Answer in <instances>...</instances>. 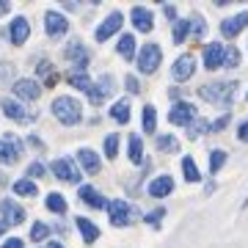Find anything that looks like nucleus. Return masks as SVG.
<instances>
[{"label":"nucleus","mask_w":248,"mask_h":248,"mask_svg":"<svg viewBox=\"0 0 248 248\" xmlns=\"http://www.w3.org/2000/svg\"><path fill=\"white\" fill-rule=\"evenodd\" d=\"M63 58H66L69 63H75V66H78L80 72L86 69V66H89V61H91V55H89V47L83 45L80 39H72L69 45L63 47Z\"/></svg>","instance_id":"nucleus-5"},{"label":"nucleus","mask_w":248,"mask_h":248,"mask_svg":"<svg viewBox=\"0 0 248 248\" xmlns=\"http://www.w3.org/2000/svg\"><path fill=\"white\" fill-rule=\"evenodd\" d=\"M0 108H3V113L9 116V119H14V122H33V119H36L33 113H28L19 102H14V99H9V97L0 99Z\"/></svg>","instance_id":"nucleus-15"},{"label":"nucleus","mask_w":248,"mask_h":248,"mask_svg":"<svg viewBox=\"0 0 248 248\" xmlns=\"http://www.w3.org/2000/svg\"><path fill=\"white\" fill-rule=\"evenodd\" d=\"M143 130L149 135L157 130V110H155V105H143Z\"/></svg>","instance_id":"nucleus-29"},{"label":"nucleus","mask_w":248,"mask_h":248,"mask_svg":"<svg viewBox=\"0 0 248 248\" xmlns=\"http://www.w3.org/2000/svg\"><path fill=\"white\" fill-rule=\"evenodd\" d=\"M223 55H226V47L221 42H213V45L204 47V66L207 69H221L223 66Z\"/></svg>","instance_id":"nucleus-14"},{"label":"nucleus","mask_w":248,"mask_h":248,"mask_svg":"<svg viewBox=\"0 0 248 248\" xmlns=\"http://www.w3.org/2000/svg\"><path fill=\"white\" fill-rule=\"evenodd\" d=\"M193 72H196V58L190 53H185V55H179L177 61H174V66H171V78L177 80V83H185V80L193 78Z\"/></svg>","instance_id":"nucleus-7"},{"label":"nucleus","mask_w":248,"mask_h":248,"mask_svg":"<svg viewBox=\"0 0 248 248\" xmlns=\"http://www.w3.org/2000/svg\"><path fill=\"white\" fill-rule=\"evenodd\" d=\"M80 202L94 207V210H102V207H105V199H102L94 187H80Z\"/></svg>","instance_id":"nucleus-24"},{"label":"nucleus","mask_w":248,"mask_h":248,"mask_svg":"<svg viewBox=\"0 0 248 248\" xmlns=\"http://www.w3.org/2000/svg\"><path fill=\"white\" fill-rule=\"evenodd\" d=\"M11 75V63H3V66H0V80H6Z\"/></svg>","instance_id":"nucleus-47"},{"label":"nucleus","mask_w":248,"mask_h":248,"mask_svg":"<svg viewBox=\"0 0 248 248\" xmlns=\"http://www.w3.org/2000/svg\"><path fill=\"white\" fill-rule=\"evenodd\" d=\"M127 155H130V160H133L135 166L143 160V143L138 135H130V143H127Z\"/></svg>","instance_id":"nucleus-28"},{"label":"nucleus","mask_w":248,"mask_h":248,"mask_svg":"<svg viewBox=\"0 0 248 248\" xmlns=\"http://www.w3.org/2000/svg\"><path fill=\"white\" fill-rule=\"evenodd\" d=\"M124 83H127V91H130V94H138V91H141V86H138V80H135L133 75H127Z\"/></svg>","instance_id":"nucleus-43"},{"label":"nucleus","mask_w":248,"mask_h":248,"mask_svg":"<svg viewBox=\"0 0 248 248\" xmlns=\"http://www.w3.org/2000/svg\"><path fill=\"white\" fill-rule=\"evenodd\" d=\"M196 108L190 102H174L171 105V113H169V122L171 124H190L196 119Z\"/></svg>","instance_id":"nucleus-12"},{"label":"nucleus","mask_w":248,"mask_h":248,"mask_svg":"<svg viewBox=\"0 0 248 248\" xmlns=\"http://www.w3.org/2000/svg\"><path fill=\"white\" fill-rule=\"evenodd\" d=\"M223 163H226V152H223V149H213V152H210V171H213V174H218V171L223 169Z\"/></svg>","instance_id":"nucleus-35"},{"label":"nucleus","mask_w":248,"mask_h":248,"mask_svg":"<svg viewBox=\"0 0 248 248\" xmlns=\"http://www.w3.org/2000/svg\"><path fill=\"white\" fill-rule=\"evenodd\" d=\"M237 63H240V50H237V47H226V55H223V66L234 69Z\"/></svg>","instance_id":"nucleus-39"},{"label":"nucleus","mask_w":248,"mask_h":248,"mask_svg":"<svg viewBox=\"0 0 248 248\" xmlns=\"http://www.w3.org/2000/svg\"><path fill=\"white\" fill-rule=\"evenodd\" d=\"M50 169H53V174L61 179V182H72V185L80 182V171H78V166H75L72 160H55Z\"/></svg>","instance_id":"nucleus-11"},{"label":"nucleus","mask_w":248,"mask_h":248,"mask_svg":"<svg viewBox=\"0 0 248 248\" xmlns=\"http://www.w3.org/2000/svg\"><path fill=\"white\" fill-rule=\"evenodd\" d=\"M174 190V179L169 174H163V177H155L149 182V196L152 199H166V196Z\"/></svg>","instance_id":"nucleus-18"},{"label":"nucleus","mask_w":248,"mask_h":248,"mask_svg":"<svg viewBox=\"0 0 248 248\" xmlns=\"http://www.w3.org/2000/svg\"><path fill=\"white\" fill-rule=\"evenodd\" d=\"M226 124H229V113H223L221 119H218V122H213V124H210V130H223Z\"/></svg>","instance_id":"nucleus-44"},{"label":"nucleus","mask_w":248,"mask_h":248,"mask_svg":"<svg viewBox=\"0 0 248 248\" xmlns=\"http://www.w3.org/2000/svg\"><path fill=\"white\" fill-rule=\"evenodd\" d=\"M187 22H190V31H193L196 39H204V33H207V25H204V17H202V14H193Z\"/></svg>","instance_id":"nucleus-37"},{"label":"nucleus","mask_w":248,"mask_h":248,"mask_svg":"<svg viewBox=\"0 0 248 248\" xmlns=\"http://www.w3.org/2000/svg\"><path fill=\"white\" fill-rule=\"evenodd\" d=\"M66 28H69V22H66L63 14H58V11H45V31L50 36H63Z\"/></svg>","instance_id":"nucleus-17"},{"label":"nucleus","mask_w":248,"mask_h":248,"mask_svg":"<svg viewBox=\"0 0 248 248\" xmlns=\"http://www.w3.org/2000/svg\"><path fill=\"white\" fill-rule=\"evenodd\" d=\"M28 36H31V22H28L25 17H17L14 22H11V45H25Z\"/></svg>","instance_id":"nucleus-20"},{"label":"nucleus","mask_w":248,"mask_h":248,"mask_svg":"<svg viewBox=\"0 0 248 248\" xmlns=\"http://www.w3.org/2000/svg\"><path fill=\"white\" fill-rule=\"evenodd\" d=\"M166 17H169V19H177V9H174V6H166Z\"/></svg>","instance_id":"nucleus-49"},{"label":"nucleus","mask_w":248,"mask_h":248,"mask_svg":"<svg viewBox=\"0 0 248 248\" xmlns=\"http://www.w3.org/2000/svg\"><path fill=\"white\" fill-rule=\"evenodd\" d=\"M105 155L108 157H116V155H119V135L116 133H110L105 138Z\"/></svg>","instance_id":"nucleus-40"},{"label":"nucleus","mask_w":248,"mask_h":248,"mask_svg":"<svg viewBox=\"0 0 248 248\" xmlns=\"http://www.w3.org/2000/svg\"><path fill=\"white\" fill-rule=\"evenodd\" d=\"M19 149H22V143H19L17 135L3 138V141H0V163H3V166H14L17 157H19Z\"/></svg>","instance_id":"nucleus-8"},{"label":"nucleus","mask_w":248,"mask_h":248,"mask_svg":"<svg viewBox=\"0 0 248 248\" xmlns=\"http://www.w3.org/2000/svg\"><path fill=\"white\" fill-rule=\"evenodd\" d=\"M6 229H9V223H6V221H0V234H3Z\"/></svg>","instance_id":"nucleus-51"},{"label":"nucleus","mask_w":248,"mask_h":248,"mask_svg":"<svg viewBox=\"0 0 248 248\" xmlns=\"http://www.w3.org/2000/svg\"><path fill=\"white\" fill-rule=\"evenodd\" d=\"M187 31H190V22H187V19H177V22H174V31H171V39H174L177 45H182Z\"/></svg>","instance_id":"nucleus-31"},{"label":"nucleus","mask_w":248,"mask_h":248,"mask_svg":"<svg viewBox=\"0 0 248 248\" xmlns=\"http://www.w3.org/2000/svg\"><path fill=\"white\" fill-rule=\"evenodd\" d=\"M0 248H25V246H22V240H17V237H9V240H6V243H3Z\"/></svg>","instance_id":"nucleus-45"},{"label":"nucleus","mask_w":248,"mask_h":248,"mask_svg":"<svg viewBox=\"0 0 248 248\" xmlns=\"http://www.w3.org/2000/svg\"><path fill=\"white\" fill-rule=\"evenodd\" d=\"M160 61H163V50H160V45H143V50L138 53V69H141L143 75L157 72Z\"/></svg>","instance_id":"nucleus-4"},{"label":"nucleus","mask_w":248,"mask_h":248,"mask_svg":"<svg viewBox=\"0 0 248 248\" xmlns=\"http://www.w3.org/2000/svg\"><path fill=\"white\" fill-rule=\"evenodd\" d=\"M210 133V122H204L202 116H196L193 122L187 124V138H202Z\"/></svg>","instance_id":"nucleus-26"},{"label":"nucleus","mask_w":248,"mask_h":248,"mask_svg":"<svg viewBox=\"0 0 248 248\" xmlns=\"http://www.w3.org/2000/svg\"><path fill=\"white\" fill-rule=\"evenodd\" d=\"M75 223H78V229H80V234H83L86 243H94L99 237V229L94 226V221H89V218H75Z\"/></svg>","instance_id":"nucleus-23"},{"label":"nucleus","mask_w":248,"mask_h":248,"mask_svg":"<svg viewBox=\"0 0 248 248\" xmlns=\"http://www.w3.org/2000/svg\"><path fill=\"white\" fill-rule=\"evenodd\" d=\"M130 17H133V25L138 28V31H143V33L155 28V14H152L149 9H143V6H135Z\"/></svg>","instance_id":"nucleus-19"},{"label":"nucleus","mask_w":248,"mask_h":248,"mask_svg":"<svg viewBox=\"0 0 248 248\" xmlns=\"http://www.w3.org/2000/svg\"><path fill=\"white\" fill-rule=\"evenodd\" d=\"M45 166H42V163H33V166H31V169H28V177H45Z\"/></svg>","instance_id":"nucleus-42"},{"label":"nucleus","mask_w":248,"mask_h":248,"mask_svg":"<svg viewBox=\"0 0 248 248\" xmlns=\"http://www.w3.org/2000/svg\"><path fill=\"white\" fill-rule=\"evenodd\" d=\"M45 248H63V246H61V243H55V240H53V243H47Z\"/></svg>","instance_id":"nucleus-50"},{"label":"nucleus","mask_w":248,"mask_h":248,"mask_svg":"<svg viewBox=\"0 0 248 248\" xmlns=\"http://www.w3.org/2000/svg\"><path fill=\"white\" fill-rule=\"evenodd\" d=\"M234 91H237V83H207L199 89V97L207 99V102H215V105H229L234 99Z\"/></svg>","instance_id":"nucleus-2"},{"label":"nucleus","mask_w":248,"mask_h":248,"mask_svg":"<svg viewBox=\"0 0 248 248\" xmlns=\"http://www.w3.org/2000/svg\"><path fill=\"white\" fill-rule=\"evenodd\" d=\"M237 138H240V141H246V143H248V122H243V124H240Z\"/></svg>","instance_id":"nucleus-46"},{"label":"nucleus","mask_w":248,"mask_h":248,"mask_svg":"<svg viewBox=\"0 0 248 248\" xmlns=\"http://www.w3.org/2000/svg\"><path fill=\"white\" fill-rule=\"evenodd\" d=\"M122 22H124L122 11H110V14L105 17V22H102V25L97 28L94 39H97V42H108V39H110V36H113L116 31H119V28H122Z\"/></svg>","instance_id":"nucleus-9"},{"label":"nucleus","mask_w":248,"mask_h":248,"mask_svg":"<svg viewBox=\"0 0 248 248\" xmlns=\"http://www.w3.org/2000/svg\"><path fill=\"white\" fill-rule=\"evenodd\" d=\"M157 149L160 152H177L179 149V141L174 138V135H157Z\"/></svg>","instance_id":"nucleus-34"},{"label":"nucleus","mask_w":248,"mask_h":248,"mask_svg":"<svg viewBox=\"0 0 248 248\" xmlns=\"http://www.w3.org/2000/svg\"><path fill=\"white\" fill-rule=\"evenodd\" d=\"M47 210H53V213H66V199H63L61 193H50L45 199Z\"/></svg>","instance_id":"nucleus-32"},{"label":"nucleus","mask_w":248,"mask_h":248,"mask_svg":"<svg viewBox=\"0 0 248 248\" xmlns=\"http://www.w3.org/2000/svg\"><path fill=\"white\" fill-rule=\"evenodd\" d=\"M182 171H185L187 182H199V179H202V174H199V169H196L193 157H182Z\"/></svg>","instance_id":"nucleus-33"},{"label":"nucleus","mask_w":248,"mask_h":248,"mask_svg":"<svg viewBox=\"0 0 248 248\" xmlns=\"http://www.w3.org/2000/svg\"><path fill=\"white\" fill-rule=\"evenodd\" d=\"M14 94H17L22 102H33V99H39V94H42V86H39L36 80L22 78V80H17V83H14Z\"/></svg>","instance_id":"nucleus-13"},{"label":"nucleus","mask_w":248,"mask_h":248,"mask_svg":"<svg viewBox=\"0 0 248 248\" xmlns=\"http://www.w3.org/2000/svg\"><path fill=\"white\" fill-rule=\"evenodd\" d=\"M113 86H116L113 75H102L97 83H91V89L86 91V97H89L91 105H102V102H105L110 94H113Z\"/></svg>","instance_id":"nucleus-3"},{"label":"nucleus","mask_w":248,"mask_h":248,"mask_svg":"<svg viewBox=\"0 0 248 248\" xmlns=\"http://www.w3.org/2000/svg\"><path fill=\"white\" fill-rule=\"evenodd\" d=\"M246 25H248V11H240V14H234V17H229V19H223L221 22V36L234 39Z\"/></svg>","instance_id":"nucleus-16"},{"label":"nucleus","mask_w":248,"mask_h":248,"mask_svg":"<svg viewBox=\"0 0 248 248\" xmlns=\"http://www.w3.org/2000/svg\"><path fill=\"white\" fill-rule=\"evenodd\" d=\"M14 193L17 196H36L39 190H36V185L31 179H17V182H14Z\"/></svg>","instance_id":"nucleus-36"},{"label":"nucleus","mask_w":248,"mask_h":248,"mask_svg":"<svg viewBox=\"0 0 248 248\" xmlns=\"http://www.w3.org/2000/svg\"><path fill=\"white\" fill-rule=\"evenodd\" d=\"M110 116H113V122L127 124V122H130V102H127V99H122V102H116V105L110 108Z\"/></svg>","instance_id":"nucleus-27"},{"label":"nucleus","mask_w":248,"mask_h":248,"mask_svg":"<svg viewBox=\"0 0 248 248\" xmlns=\"http://www.w3.org/2000/svg\"><path fill=\"white\" fill-rule=\"evenodd\" d=\"M135 36L133 33H124L122 39H119V47H116V50H119V55H122V58H127V61H130V58H133L135 55Z\"/></svg>","instance_id":"nucleus-25"},{"label":"nucleus","mask_w":248,"mask_h":248,"mask_svg":"<svg viewBox=\"0 0 248 248\" xmlns=\"http://www.w3.org/2000/svg\"><path fill=\"white\" fill-rule=\"evenodd\" d=\"M133 215H135V210L127 202H122V199H113V202L108 204V218H110L113 226H127Z\"/></svg>","instance_id":"nucleus-6"},{"label":"nucleus","mask_w":248,"mask_h":248,"mask_svg":"<svg viewBox=\"0 0 248 248\" xmlns=\"http://www.w3.org/2000/svg\"><path fill=\"white\" fill-rule=\"evenodd\" d=\"M66 83L78 86L80 91H89L91 89V78L86 75V72H72V75H66Z\"/></svg>","instance_id":"nucleus-30"},{"label":"nucleus","mask_w":248,"mask_h":248,"mask_svg":"<svg viewBox=\"0 0 248 248\" xmlns=\"http://www.w3.org/2000/svg\"><path fill=\"white\" fill-rule=\"evenodd\" d=\"M53 113L61 124L72 127V124H78L80 119H83V108H80V102L75 97H55L53 99Z\"/></svg>","instance_id":"nucleus-1"},{"label":"nucleus","mask_w":248,"mask_h":248,"mask_svg":"<svg viewBox=\"0 0 248 248\" xmlns=\"http://www.w3.org/2000/svg\"><path fill=\"white\" fill-rule=\"evenodd\" d=\"M78 157H80V166H83V169L89 171V174H97L99 166H102V163H99V157H97V152H94V149H80V152H78Z\"/></svg>","instance_id":"nucleus-21"},{"label":"nucleus","mask_w":248,"mask_h":248,"mask_svg":"<svg viewBox=\"0 0 248 248\" xmlns=\"http://www.w3.org/2000/svg\"><path fill=\"white\" fill-rule=\"evenodd\" d=\"M45 237H50V226H47L45 221L33 223V229H31V240H36V243H42Z\"/></svg>","instance_id":"nucleus-38"},{"label":"nucleus","mask_w":248,"mask_h":248,"mask_svg":"<svg viewBox=\"0 0 248 248\" xmlns=\"http://www.w3.org/2000/svg\"><path fill=\"white\" fill-rule=\"evenodd\" d=\"M0 213H3V221L9 223V226L25 223V210H22L14 199H3V202H0Z\"/></svg>","instance_id":"nucleus-10"},{"label":"nucleus","mask_w":248,"mask_h":248,"mask_svg":"<svg viewBox=\"0 0 248 248\" xmlns=\"http://www.w3.org/2000/svg\"><path fill=\"white\" fill-rule=\"evenodd\" d=\"M36 75L45 80V86H55L58 83V72H55V66L50 61H39V66H36Z\"/></svg>","instance_id":"nucleus-22"},{"label":"nucleus","mask_w":248,"mask_h":248,"mask_svg":"<svg viewBox=\"0 0 248 248\" xmlns=\"http://www.w3.org/2000/svg\"><path fill=\"white\" fill-rule=\"evenodd\" d=\"M11 11V3H6V0H0V17H3V14H9Z\"/></svg>","instance_id":"nucleus-48"},{"label":"nucleus","mask_w":248,"mask_h":248,"mask_svg":"<svg viewBox=\"0 0 248 248\" xmlns=\"http://www.w3.org/2000/svg\"><path fill=\"white\" fill-rule=\"evenodd\" d=\"M163 215H166V210L160 207V210H155V213H149V215H146V223H152V226H157V223H160V218H163Z\"/></svg>","instance_id":"nucleus-41"}]
</instances>
